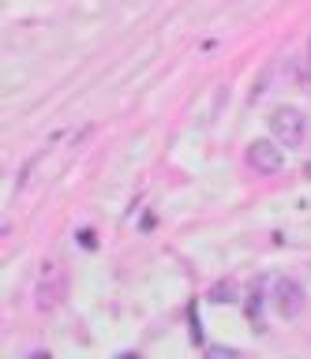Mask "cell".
Listing matches in <instances>:
<instances>
[{
    "label": "cell",
    "instance_id": "cell-1",
    "mask_svg": "<svg viewBox=\"0 0 311 359\" xmlns=\"http://www.w3.org/2000/svg\"><path fill=\"white\" fill-rule=\"evenodd\" d=\"M270 135L285 146V150H296V146L307 139V116L293 105H277L270 112Z\"/></svg>",
    "mask_w": 311,
    "mask_h": 359
},
{
    "label": "cell",
    "instance_id": "cell-2",
    "mask_svg": "<svg viewBox=\"0 0 311 359\" xmlns=\"http://www.w3.org/2000/svg\"><path fill=\"white\" fill-rule=\"evenodd\" d=\"M270 307L282 314L285 322H296L307 307V296H304V285L293 277H277L274 280V292H270Z\"/></svg>",
    "mask_w": 311,
    "mask_h": 359
},
{
    "label": "cell",
    "instance_id": "cell-3",
    "mask_svg": "<svg viewBox=\"0 0 311 359\" xmlns=\"http://www.w3.org/2000/svg\"><path fill=\"white\" fill-rule=\"evenodd\" d=\"M248 165L263 176H277L285 168V146L277 139H255L248 142Z\"/></svg>",
    "mask_w": 311,
    "mask_h": 359
},
{
    "label": "cell",
    "instance_id": "cell-4",
    "mask_svg": "<svg viewBox=\"0 0 311 359\" xmlns=\"http://www.w3.org/2000/svg\"><path fill=\"white\" fill-rule=\"evenodd\" d=\"M60 292H64V280H60V273H57V262H46V266H41V273H38V288H34L38 307L49 311L53 303L60 299Z\"/></svg>",
    "mask_w": 311,
    "mask_h": 359
},
{
    "label": "cell",
    "instance_id": "cell-5",
    "mask_svg": "<svg viewBox=\"0 0 311 359\" xmlns=\"http://www.w3.org/2000/svg\"><path fill=\"white\" fill-rule=\"evenodd\" d=\"M79 247H83V251H94V247H98L94 229H83V232H79Z\"/></svg>",
    "mask_w": 311,
    "mask_h": 359
},
{
    "label": "cell",
    "instance_id": "cell-6",
    "mask_svg": "<svg viewBox=\"0 0 311 359\" xmlns=\"http://www.w3.org/2000/svg\"><path fill=\"white\" fill-rule=\"evenodd\" d=\"M210 355H237V348H221V344H214V348H210Z\"/></svg>",
    "mask_w": 311,
    "mask_h": 359
},
{
    "label": "cell",
    "instance_id": "cell-7",
    "mask_svg": "<svg viewBox=\"0 0 311 359\" xmlns=\"http://www.w3.org/2000/svg\"><path fill=\"white\" fill-rule=\"evenodd\" d=\"M307 60H311V38H307Z\"/></svg>",
    "mask_w": 311,
    "mask_h": 359
}]
</instances>
